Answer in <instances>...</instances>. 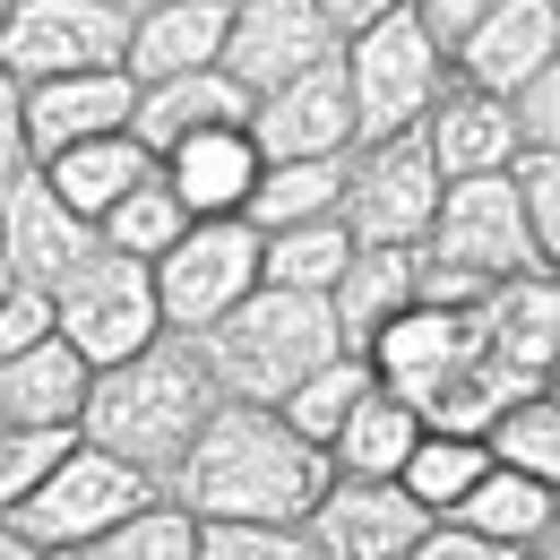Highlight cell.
Listing matches in <instances>:
<instances>
[{"label":"cell","instance_id":"38","mask_svg":"<svg viewBox=\"0 0 560 560\" xmlns=\"http://www.w3.org/2000/svg\"><path fill=\"white\" fill-rule=\"evenodd\" d=\"M406 560H517V552H500V544H483V535H466L457 517H431Z\"/></svg>","mask_w":560,"mask_h":560},{"label":"cell","instance_id":"4","mask_svg":"<svg viewBox=\"0 0 560 560\" xmlns=\"http://www.w3.org/2000/svg\"><path fill=\"white\" fill-rule=\"evenodd\" d=\"M147 500H155V475H139V466H121V457L70 440V448L52 457V475L9 509V526L44 560H61V552H78V544H95V535H113L121 517H139Z\"/></svg>","mask_w":560,"mask_h":560},{"label":"cell","instance_id":"10","mask_svg":"<svg viewBox=\"0 0 560 560\" xmlns=\"http://www.w3.org/2000/svg\"><path fill=\"white\" fill-rule=\"evenodd\" d=\"M319 61H337V35H328V18H319L311 0H233L215 70L233 78L250 104H259V95H277L284 78L319 70Z\"/></svg>","mask_w":560,"mask_h":560},{"label":"cell","instance_id":"42","mask_svg":"<svg viewBox=\"0 0 560 560\" xmlns=\"http://www.w3.org/2000/svg\"><path fill=\"white\" fill-rule=\"evenodd\" d=\"M0 560H44V552H35V544H26V535H18L9 517H0Z\"/></svg>","mask_w":560,"mask_h":560},{"label":"cell","instance_id":"1","mask_svg":"<svg viewBox=\"0 0 560 560\" xmlns=\"http://www.w3.org/2000/svg\"><path fill=\"white\" fill-rule=\"evenodd\" d=\"M155 491H173V509L199 526H302L328 491V457L284 431L277 406H215Z\"/></svg>","mask_w":560,"mask_h":560},{"label":"cell","instance_id":"31","mask_svg":"<svg viewBox=\"0 0 560 560\" xmlns=\"http://www.w3.org/2000/svg\"><path fill=\"white\" fill-rule=\"evenodd\" d=\"M491 466H509V475H535V483H560V406L552 397H517V406H500L483 431Z\"/></svg>","mask_w":560,"mask_h":560},{"label":"cell","instance_id":"30","mask_svg":"<svg viewBox=\"0 0 560 560\" xmlns=\"http://www.w3.org/2000/svg\"><path fill=\"white\" fill-rule=\"evenodd\" d=\"M362 397H371V362H362V353H328V362L284 397L277 415H284V431H302L311 448H328V440H337V422H346Z\"/></svg>","mask_w":560,"mask_h":560},{"label":"cell","instance_id":"17","mask_svg":"<svg viewBox=\"0 0 560 560\" xmlns=\"http://www.w3.org/2000/svg\"><path fill=\"white\" fill-rule=\"evenodd\" d=\"M130 104H139V78L121 70H86V78H35L26 86V155H61V147L113 139L130 130Z\"/></svg>","mask_w":560,"mask_h":560},{"label":"cell","instance_id":"37","mask_svg":"<svg viewBox=\"0 0 560 560\" xmlns=\"http://www.w3.org/2000/svg\"><path fill=\"white\" fill-rule=\"evenodd\" d=\"M35 337H52V293H44V284H26V277H9V268H0V353L35 346Z\"/></svg>","mask_w":560,"mask_h":560},{"label":"cell","instance_id":"35","mask_svg":"<svg viewBox=\"0 0 560 560\" xmlns=\"http://www.w3.org/2000/svg\"><path fill=\"white\" fill-rule=\"evenodd\" d=\"M199 560H319L302 526H199Z\"/></svg>","mask_w":560,"mask_h":560},{"label":"cell","instance_id":"25","mask_svg":"<svg viewBox=\"0 0 560 560\" xmlns=\"http://www.w3.org/2000/svg\"><path fill=\"white\" fill-rule=\"evenodd\" d=\"M337 190H346V155H293V164H259V182H250V199H242V224H250V233L319 224V215H337Z\"/></svg>","mask_w":560,"mask_h":560},{"label":"cell","instance_id":"41","mask_svg":"<svg viewBox=\"0 0 560 560\" xmlns=\"http://www.w3.org/2000/svg\"><path fill=\"white\" fill-rule=\"evenodd\" d=\"M311 9H319V18H328V35L346 44V35H362L371 18H388V9H406V0H311Z\"/></svg>","mask_w":560,"mask_h":560},{"label":"cell","instance_id":"5","mask_svg":"<svg viewBox=\"0 0 560 560\" xmlns=\"http://www.w3.org/2000/svg\"><path fill=\"white\" fill-rule=\"evenodd\" d=\"M52 337L86 362V371H113V362H130L164 337V319H155V277H147V259H121V250H86L70 277L52 284Z\"/></svg>","mask_w":560,"mask_h":560},{"label":"cell","instance_id":"24","mask_svg":"<svg viewBox=\"0 0 560 560\" xmlns=\"http://www.w3.org/2000/svg\"><path fill=\"white\" fill-rule=\"evenodd\" d=\"M415 440H422V415H406L397 397H380V388H371V397L337 422V440H328L319 457H328V475H337V483H397V466L415 457Z\"/></svg>","mask_w":560,"mask_h":560},{"label":"cell","instance_id":"18","mask_svg":"<svg viewBox=\"0 0 560 560\" xmlns=\"http://www.w3.org/2000/svg\"><path fill=\"white\" fill-rule=\"evenodd\" d=\"M224 18H233V0H155V9H130L121 78L164 86V78L215 70V52H224Z\"/></svg>","mask_w":560,"mask_h":560},{"label":"cell","instance_id":"11","mask_svg":"<svg viewBox=\"0 0 560 560\" xmlns=\"http://www.w3.org/2000/svg\"><path fill=\"white\" fill-rule=\"evenodd\" d=\"M466 353H475V311H440V302H415V311H397L362 362H371V388L380 397H397L406 415H422L457 371H466Z\"/></svg>","mask_w":560,"mask_h":560},{"label":"cell","instance_id":"44","mask_svg":"<svg viewBox=\"0 0 560 560\" xmlns=\"http://www.w3.org/2000/svg\"><path fill=\"white\" fill-rule=\"evenodd\" d=\"M121 9H155V0H121Z\"/></svg>","mask_w":560,"mask_h":560},{"label":"cell","instance_id":"28","mask_svg":"<svg viewBox=\"0 0 560 560\" xmlns=\"http://www.w3.org/2000/svg\"><path fill=\"white\" fill-rule=\"evenodd\" d=\"M346 259H353V242H346L337 215L259 233V284H284V293H328V284L346 277Z\"/></svg>","mask_w":560,"mask_h":560},{"label":"cell","instance_id":"12","mask_svg":"<svg viewBox=\"0 0 560 560\" xmlns=\"http://www.w3.org/2000/svg\"><path fill=\"white\" fill-rule=\"evenodd\" d=\"M250 147L259 164H293V155H353L362 121H353V86L346 61H319V70L284 78L277 95L250 104Z\"/></svg>","mask_w":560,"mask_h":560},{"label":"cell","instance_id":"2","mask_svg":"<svg viewBox=\"0 0 560 560\" xmlns=\"http://www.w3.org/2000/svg\"><path fill=\"white\" fill-rule=\"evenodd\" d=\"M215 406H224V397H215L199 346H190V337H155L147 353H130V362H113V371H95V380H86L78 440L164 483V475H173V457L199 440V422H208Z\"/></svg>","mask_w":560,"mask_h":560},{"label":"cell","instance_id":"22","mask_svg":"<svg viewBox=\"0 0 560 560\" xmlns=\"http://www.w3.org/2000/svg\"><path fill=\"white\" fill-rule=\"evenodd\" d=\"M397 311H415V250H353L346 277L328 284V319H337L346 353H362Z\"/></svg>","mask_w":560,"mask_h":560},{"label":"cell","instance_id":"43","mask_svg":"<svg viewBox=\"0 0 560 560\" xmlns=\"http://www.w3.org/2000/svg\"><path fill=\"white\" fill-rule=\"evenodd\" d=\"M517 560H560V544H552V535H544V544H526V552H517Z\"/></svg>","mask_w":560,"mask_h":560},{"label":"cell","instance_id":"9","mask_svg":"<svg viewBox=\"0 0 560 560\" xmlns=\"http://www.w3.org/2000/svg\"><path fill=\"white\" fill-rule=\"evenodd\" d=\"M121 44H130V9L121 0H18L0 18V70L18 86L121 70Z\"/></svg>","mask_w":560,"mask_h":560},{"label":"cell","instance_id":"8","mask_svg":"<svg viewBox=\"0 0 560 560\" xmlns=\"http://www.w3.org/2000/svg\"><path fill=\"white\" fill-rule=\"evenodd\" d=\"M147 277H155L164 337H208L215 319L259 284V233H250L242 215H199V224H182V242H173Z\"/></svg>","mask_w":560,"mask_h":560},{"label":"cell","instance_id":"27","mask_svg":"<svg viewBox=\"0 0 560 560\" xmlns=\"http://www.w3.org/2000/svg\"><path fill=\"white\" fill-rule=\"evenodd\" d=\"M483 475H491V448H483V440H466V431H422L415 457L397 466V491L415 500L422 517H448Z\"/></svg>","mask_w":560,"mask_h":560},{"label":"cell","instance_id":"7","mask_svg":"<svg viewBox=\"0 0 560 560\" xmlns=\"http://www.w3.org/2000/svg\"><path fill=\"white\" fill-rule=\"evenodd\" d=\"M440 208V173L422 155V130H388L346 155V190H337V224L353 250H415Z\"/></svg>","mask_w":560,"mask_h":560},{"label":"cell","instance_id":"29","mask_svg":"<svg viewBox=\"0 0 560 560\" xmlns=\"http://www.w3.org/2000/svg\"><path fill=\"white\" fill-rule=\"evenodd\" d=\"M182 224H190V215H182V199L164 190V173H147V182H130L113 208L95 215V242H104V250H121V259H147V268H155V259L182 242Z\"/></svg>","mask_w":560,"mask_h":560},{"label":"cell","instance_id":"23","mask_svg":"<svg viewBox=\"0 0 560 560\" xmlns=\"http://www.w3.org/2000/svg\"><path fill=\"white\" fill-rule=\"evenodd\" d=\"M35 173H44V190H52V199H61L70 215H86V224H95V215L113 208L130 182H147V173H155V155H147L130 130H113V139H86V147H61V155H44Z\"/></svg>","mask_w":560,"mask_h":560},{"label":"cell","instance_id":"20","mask_svg":"<svg viewBox=\"0 0 560 560\" xmlns=\"http://www.w3.org/2000/svg\"><path fill=\"white\" fill-rule=\"evenodd\" d=\"M199 130H250V95L224 70H190V78H164V86H139L130 139H139L147 155H173V147L199 139Z\"/></svg>","mask_w":560,"mask_h":560},{"label":"cell","instance_id":"39","mask_svg":"<svg viewBox=\"0 0 560 560\" xmlns=\"http://www.w3.org/2000/svg\"><path fill=\"white\" fill-rule=\"evenodd\" d=\"M35 155H26V86L0 70V182H18Z\"/></svg>","mask_w":560,"mask_h":560},{"label":"cell","instance_id":"34","mask_svg":"<svg viewBox=\"0 0 560 560\" xmlns=\"http://www.w3.org/2000/svg\"><path fill=\"white\" fill-rule=\"evenodd\" d=\"M70 440H78V431H0V517L52 475V457H61Z\"/></svg>","mask_w":560,"mask_h":560},{"label":"cell","instance_id":"15","mask_svg":"<svg viewBox=\"0 0 560 560\" xmlns=\"http://www.w3.org/2000/svg\"><path fill=\"white\" fill-rule=\"evenodd\" d=\"M86 250H95V224L61 208L35 164H26L18 182H0V268H9V277H26V284L52 293Z\"/></svg>","mask_w":560,"mask_h":560},{"label":"cell","instance_id":"19","mask_svg":"<svg viewBox=\"0 0 560 560\" xmlns=\"http://www.w3.org/2000/svg\"><path fill=\"white\" fill-rule=\"evenodd\" d=\"M86 380L95 371L61 337H35V346L0 353V431H78Z\"/></svg>","mask_w":560,"mask_h":560},{"label":"cell","instance_id":"33","mask_svg":"<svg viewBox=\"0 0 560 560\" xmlns=\"http://www.w3.org/2000/svg\"><path fill=\"white\" fill-rule=\"evenodd\" d=\"M509 190H517V215H526L535 268H552L560 259V147H526L509 164Z\"/></svg>","mask_w":560,"mask_h":560},{"label":"cell","instance_id":"21","mask_svg":"<svg viewBox=\"0 0 560 560\" xmlns=\"http://www.w3.org/2000/svg\"><path fill=\"white\" fill-rule=\"evenodd\" d=\"M155 173H164V190L182 199L190 224L199 215H242L250 182H259V147H250V130H199L173 155H155Z\"/></svg>","mask_w":560,"mask_h":560},{"label":"cell","instance_id":"14","mask_svg":"<svg viewBox=\"0 0 560 560\" xmlns=\"http://www.w3.org/2000/svg\"><path fill=\"white\" fill-rule=\"evenodd\" d=\"M422 526L431 517L397 483H337V475H328V491L302 517V535H311L319 560H406Z\"/></svg>","mask_w":560,"mask_h":560},{"label":"cell","instance_id":"26","mask_svg":"<svg viewBox=\"0 0 560 560\" xmlns=\"http://www.w3.org/2000/svg\"><path fill=\"white\" fill-rule=\"evenodd\" d=\"M466 535H483L500 552H526V544H544L552 535V483H535V475H509V466H491L483 483L466 491L457 509H448Z\"/></svg>","mask_w":560,"mask_h":560},{"label":"cell","instance_id":"40","mask_svg":"<svg viewBox=\"0 0 560 560\" xmlns=\"http://www.w3.org/2000/svg\"><path fill=\"white\" fill-rule=\"evenodd\" d=\"M406 9L431 26V44H440V52H457V35H466L483 9H500V0H406Z\"/></svg>","mask_w":560,"mask_h":560},{"label":"cell","instance_id":"36","mask_svg":"<svg viewBox=\"0 0 560 560\" xmlns=\"http://www.w3.org/2000/svg\"><path fill=\"white\" fill-rule=\"evenodd\" d=\"M509 121H517V147H560V61L509 86Z\"/></svg>","mask_w":560,"mask_h":560},{"label":"cell","instance_id":"16","mask_svg":"<svg viewBox=\"0 0 560 560\" xmlns=\"http://www.w3.org/2000/svg\"><path fill=\"white\" fill-rule=\"evenodd\" d=\"M422 130V155L440 182H483V173H509L526 147H517V121H509V95H483V86H440L431 113L415 121Z\"/></svg>","mask_w":560,"mask_h":560},{"label":"cell","instance_id":"32","mask_svg":"<svg viewBox=\"0 0 560 560\" xmlns=\"http://www.w3.org/2000/svg\"><path fill=\"white\" fill-rule=\"evenodd\" d=\"M61 560H199V517H182L173 500H147L139 517H121L113 535H95Z\"/></svg>","mask_w":560,"mask_h":560},{"label":"cell","instance_id":"6","mask_svg":"<svg viewBox=\"0 0 560 560\" xmlns=\"http://www.w3.org/2000/svg\"><path fill=\"white\" fill-rule=\"evenodd\" d=\"M337 61H346V86H353V121H362V139L415 130L422 113H431V95L448 86V52L431 44V26H422L415 9L371 18L362 35H346V44H337Z\"/></svg>","mask_w":560,"mask_h":560},{"label":"cell","instance_id":"45","mask_svg":"<svg viewBox=\"0 0 560 560\" xmlns=\"http://www.w3.org/2000/svg\"><path fill=\"white\" fill-rule=\"evenodd\" d=\"M9 9H18V0H0V18H9Z\"/></svg>","mask_w":560,"mask_h":560},{"label":"cell","instance_id":"13","mask_svg":"<svg viewBox=\"0 0 560 560\" xmlns=\"http://www.w3.org/2000/svg\"><path fill=\"white\" fill-rule=\"evenodd\" d=\"M552 61H560V0H500V9H483L457 35L448 78L457 86H483V95H509V86H526V78L552 70Z\"/></svg>","mask_w":560,"mask_h":560},{"label":"cell","instance_id":"3","mask_svg":"<svg viewBox=\"0 0 560 560\" xmlns=\"http://www.w3.org/2000/svg\"><path fill=\"white\" fill-rule=\"evenodd\" d=\"M208 362L215 397L224 406H284L328 353H346L337 319H328V293H284V284H250L208 337H190Z\"/></svg>","mask_w":560,"mask_h":560}]
</instances>
